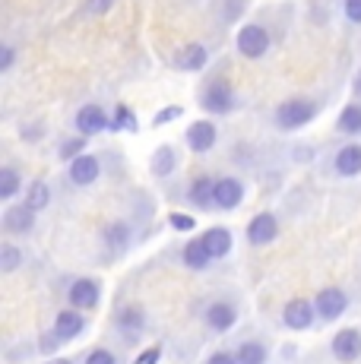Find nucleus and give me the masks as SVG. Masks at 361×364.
Returning <instances> with one entry per match:
<instances>
[{"mask_svg": "<svg viewBox=\"0 0 361 364\" xmlns=\"http://www.w3.org/2000/svg\"><path fill=\"white\" fill-rule=\"evenodd\" d=\"M95 298H99V285L89 282V279H76L70 285V301L76 307H92Z\"/></svg>", "mask_w": 361, "mask_h": 364, "instance_id": "11", "label": "nucleus"}, {"mask_svg": "<svg viewBox=\"0 0 361 364\" xmlns=\"http://www.w3.org/2000/svg\"><path fill=\"white\" fill-rule=\"evenodd\" d=\"M95 178H99V159L76 156L70 162V181H73V184H92Z\"/></svg>", "mask_w": 361, "mask_h": 364, "instance_id": "8", "label": "nucleus"}, {"mask_svg": "<svg viewBox=\"0 0 361 364\" xmlns=\"http://www.w3.org/2000/svg\"><path fill=\"white\" fill-rule=\"evenodd\" d=\"M317 311H320V317H326V320H336L339 314L345 311V295L339 289L320 291V298H317Z\"/></svg>", "mask_w": 361, "mask_h": 364, "instance_id": "10", "label": "nucleus"}, {"mask_svg": "<svg viewBox=\"0 0 361 364\" xmlns=\"http://www.w3.org/2000/svg\"><path fill=\"white\" fill-rule=\"evenodd\" d=\"M127 237H130V232H127V225H121V222H114V225L108 228L111 247H124V244H127Z\"/></svg>", "mask_w": 361, "mask_h": 364, "instance_id": "28", "label": "nucleus"}, {"mask_svg": "<svg viewBox=\"0 0 361 364\" xmlns=\"http://www.w3.org/2000/svg\"><path fill=\"white\" fill-rule=\"evenodd\" d=\"M111 127L114 130H136V124H134V111L130 108H117V114H114V121H111Z\"/></svg>", "mask_w": 361, "mask_h": 364, "instance_id": "27", "label": "nucleus"}, {"mask_svg": "<svg viewBox=\"0 0 361 364\" xmlns=\"http://www.w3.org/2000/svg\"><path fill=\"white\" fill-rule=\"evenodd\" d=\"M16 187H19V178H16V171H13V168H4V171H0V197H13V193H16Z\"/></svg>", "mask_w": 361, "mask_h": 364, "instance_id": "25", "label": "nucleus"}, {"mask_svg": "<svg viewBox=\"0 0 361 364\" xmlns=\"http://www.w3.org/2000/svg\"><path fill=\"white\" fill-rule=\"evenodd\" d=\"M333 355H336L339 361H355L361 355V336L355 330H343L333 339Z\"/></svg>", "mask_w": 361, "mask_h": 364, "instance_id": "6", "label": "nucleus"}, {"mask_svg": "<svg viewBox=\"0 0 361 364\" xmlns=\"http://www.w3.org/2000/svg\"><path fill=\"white\" fill-rule=\"evenodd\" d=\"M175 117H180V105H171V108L158 111V114H156V124H168V121H175Z\"/></svg>", "mask_w": 361, "mask_h": 364, "instance_id": "30", "label": "nucleus"}, {"mask_svg": "<svg viewBox=\"0 0 361 364\" xmlns=\"http://www.w3.org/2000/svg\"><path fill=\"white\" fill-rule=\"evenodd\" d=\"M19 266V250L13 244H4L0 247V272H13Z\"/></svg>", "mask_w": 361, "mask_h": 364, "instance_id": "24", "label": "nucleus"}, {"mask_svg": "<svg viewBox=\"0 0 361 364\" xmlns=\"http://www.w3.org/2000/svg\"><path fill=\"white\" fill-rule=\"evenodd\" d=\"M266 361V352H263L260 342H244L238 352V364H263Z\"/></svg>", "mask_w": 361, "mask_h": 364, "instance_id": "22", "label": "nucleus"}, {"mask_svg": "<svg viewBox=\"0 0 361 364\" xmlns=\"http://www.w3.org/2000/svg\"><path fill=\"white\" fill-rule=\"evenodd\" d=\"M82 330V317L80 314H73V311H64V314H58V323H54V333L60 336V339H76Z\"/></svg>", "mask_w": 361, "mask_h": 364, "instance_id": "16", "label": "nucleus"}, {"mask_svg": "<svg viewBox=\"0 0 361 364\" xmlns=\"http://www.w3.org/2000/svg\"><path fill=\"white\" fill-rule=\"evenodd\" d=\"M171 168H175V152H171L168 146H162V149L152 156V171H156V174H168Z\"/></svg>", "mask_w": 361, "mask_h": 364, "instance_id": "23", "label": "nucleus"}, {"mask_svg": "<svg viewBox=\"0 0 361 364\" xmlns=\"http://www.w3.org/2000/svg\"><path fill=\"white\" fill-rule=\"evenodd\" d=\"M26 206H32V209H45L48 206V187L41 184V181H36V184L29 187V200H26Z\"/></svg>", "mask_w": 361, "mask_h": 364, "instance_id": "26", "label": "nucleus"}, {"mask_svg": "<svg viewBox=\"0 0 361 364\" xmlns=\"http://www.w3.org/2000/svg\"><path fill=\"white\" fill-rule=\"evenodd\" d=\"M203 244L212 257H225L228 250H232V235H228L225 228H210V232L203 235Z\"/></svg>", "mask_w": 361, "mask_h": 364, "instance_id": "14", "label": "nucleus"}, {"mask_svg": "<svg viewBox=\"0 0 361 364\" xmlns=\"http://www.w3.org/2000/svg\"><path fill=\"white\" fill-rule=\"evenodd\" d=\"M76 127H80L82 136H92V133H102L108 127V114L99 108V105H86L76 114Z\"/></svg>", "mask_w": 361, "mask_h": 364, "instance_id": "4", "label": "nucleus"}, {"mask_svg": "<svg viewBox=\"0 0 361 364\" xmlns=\"http://www.w3.org/2000/svg\"><path fill=\"white\" fill-rule=\"evenodd\" d=\"M175 60H178L180 70H200V67L206 64V48L203 45H184L178 51Z\"/></svg>", "mask_w": 361, "mask_h": 364, "instance_id": "15", "label": "nucleus"}, {"mask_svg": "<svg viewBox=\"0 0 361 364\" xmlns=\"http://www.w3.org/2000/svg\"><path fill=\"white\" fill-rule=\"evenodd\" d=\"M343 133H358L361 130V105H349V108L339 114V124H336Z\"/></svg>", "mask_w": 361, "mask_h": 364, "instance_id": "21", "label": "nucleus"}, {"mask_svg": "<svg viewBox=\"0 0 361 364\" xmlns=\"http://www.w3.org/2000/svg\"><path fill=\"white\" fill-rule=\"evenodd\" d=\"M269 48V35L263 26H244V29L238 32V51L244 54V58H263Z\"/></svg>", "mask_w": 361, "mask_h": 364, "instance_id": "2", "label": "nucleus"}, {"mask_svg": "<svg viewBox=\"0 0 361 364\" xmlns=\"http://www.w3.org/2000/svg\"><path fill=\"white\" fill-rule=\"evenodd\" d=\"M352 92H355V95H358V99H361V73L355 76V82H352Z\"/></svg>", "mask_w": 361, "mask_h": 364, "instance_id": "39", "label": "nucleus"}, {"mask_svg": "<svg viewBox=\"0 0 361 364\" xmlns=\"http://www.w3.org/2000/svg\"><path fill=\"white\" fill-rule=\"evenodd\" d=\"M158 358H162V348H149V352H143L136 358V364H158Z\"/></svg>", "mask_w": 361, "mask_h": 364, "instance_id": "35", "label": "nucleus"}, {"mask_svg": "<svg viewBox=\"0 0 361 364\" xmlns=\"http://www.w3.org/2000/svg\"><path fill=\"white\" fill-rule=\"evenodd\" d=\"M336 171L339 174H358L361 171V146H343L336 156Z\"/></svg>", "mask_w": 361, "mask_h": 364, "instance_id": "13", "label": "nucleus"}, {"mask_svg": "<svg viewBox=\"0 0 361 364\" xmlns=\"http://www.w3.org/2000/svg\"><path fill=\"white\" fill-rule=\"evenodd\" d=\"M206 323L212 326V330H228V326L235 323V311L228 304H212L210 311H206Z\"/></svg>", "mask_w": 361, "mask_h": 364, "instance_id": "18", "label": "nucleus"}, {"mask_svg": "<svg viewBox=\"0 0 361 364\" xmlns=\"http://www.w3.org/2000/svg\"><path fill=\"white\" fill-rule=\"evenodd\" d=\"M286 323L291 326V330H304V326L311 323V304L301 298L289 301L286 304Z\"/></svg>", "mask_w": 361, "mask_h": 364, "instance_id": "12", "label": "nucleus"}, {"mask_svg": "<svg viewBox=\"0 0 361 364\" xmlns=\"http://www.w3.org/2000/svg\"><path fill=\"white\" fill-rule=\"evenodd\" d=\"M187 143H190V149H197V152L212 149V143H216V127H212L210 121H197L190 130H187Z\"/></svg>", "mask_w": 361, "mask_h": 364, "instance_id": "9", "label": "nucleus"}, {"mask_svg": "<svg viewBox=\"0 0 361 364\" xmlns=\"http://www.w3.org/2000/svg\"><path fill=\"white\" fill-rule=\"evenodd\" d=\"M171 225L180 228V232H190V228H193V219H190V215H184V213H175V215H171Z\"/></svg>", "mask_w": 361, "mask_h": 364, "instance_id": "32", "label": "nucleus"}, {"mask_svg": "<svg viewBox=\"0 0 361 364\" xmlns=\"http://www.w3.org/2000/svg\"><path fill=\"white\" fill-rule=\"evenodd\" d=\"M10 67H13V48L4 45L0 48V70H10Z\"/></svg>", "mask_w": 361, "mask_h": 364, "instance_id": "36", "label": "nucleus"}, {"mask_svg": "<svg viewBox=\"0 0 361 364\" xmlns=\"http://www.w3.org/2000/svg\"><path fill=\"white\" fill-rule=\"evenodd\" d=\"M314 102H304V99H289L282 102L279 108H276V121H279V127L286 130H295L301 127V124H308L311 117H314Z\"/></svg>", "mask_w": 361, "mask_h": 364, "instance_id": "1", "label": "nucleus"}, {"mask_svg": "<svg viewBox=\"0 0 361 364\" xmlns=\"http://www.w3.org/2000/svg\"><path fill=\"white\" fill-rule=\"evenodd\" d=\"M203 108L212 111V114H225L228 108H232V89H228V82H210L203 92Z\"/></svg>", "mask_w": 361, "mask_h": 364, "instance_id": "3", "label": "nucleus"}, {"mask_svg": "<svg viewBox=\"0 0 361 364\" xmlns=\"http://www.w3.org/2000/svg\"><path fill=\"white\" fill-rule=\"evenodd\" d=\"M51 364H70V361H64V358H60V361H51Z\"/></svg>", "mask_w": 361, "mask_h": 364, "instance_id": "40", "label": "nucleus"}, {"mask_svg": "<svg viewBox=\"0 0 361 364\" xmlns=\"http://www.w3.org/2000/svg\"><path fill=\"white\" fill-rule=\"evenodd\" d=\"M212 197H216V181H210V178H197V181H193L190 200L197 203V206H206Z\"/></svg>", "mask_w": 361, "mask_h": 364, "instance_id": "20", "label": "nucleus"}, {"mask_svg": "<svg viewBox=\"0 0 361 364\" xmlns=\"http://www.w3.org/2000/svg\"><path fill=\"white\" fill-rule=\"evenodd\" d=\"M82 146H86V139H67V143H64V149H60V156H64V159H70V162H73V159L82 152Z\"/></svg>", "mask_w": 361, "mask_h": 364, "instance_id": "29", "label": "nucleus"}, {"mask_svg": "<svg viewBox=\"0 0 361 364\" xmlns=\"http://www.w3.org/2000/svg\"><path fill=\"white\" fill-rule=\"evenodd\" d=\"M345 16L352 23H361V0H345Z\"/></svg>", "mask_w": 361, "mask_h": 364, "instance_id": "33", "label": "nucleus"}, {"mask_svg": "<svg viewBox=\"0 0 361 364\" xmlns=\"http://www.w3.org/2000/svg\"><path fill=\"white\" fill-rule=\"evenodd\" d=\"M276 232H279V222H276L269 213H263V215H257V219L251 222L247 237H251V244H269L276 237Z\"/></svg>", "mask_w": 361, "mask_h": 364, "instance_id": "7", "label": "nucleus"}, {"mask_svg": "<svg viewBox=\"0 0 361 364\" xmlns=\"http://www.w3.org/2000/svg\"><path fill=\"white\" fill-rule=\"evenodd\" d=\"M32 213H36V209L32 206H19V209H10V213H6V228H10V232H29L32 228Z\"/></svg>", "mask_w": 361, "mask_h": 364, "instance_id": "19", "label": "nucleus"}, {"mask_svg": "<svg viewBox=\"0 0 361 364\" xmlns=\"http://www.w3.org/2000/svg\"><path fill=\"white\" fill-rule=\"evenodd\" d=\"M108 6H111V0H89L86 10H89V13H105Z\"/></svg>", "mask_w": 361, "mask_h": 364, "instance_id": "37", "label": "nucleus"}, {"mask_svg": "<svg viewBox=\"0 0 361 364\" xmlns=\"http://www.w3.org/2000/svg\"><path fill=\"white\" fill-rule=\"evenodd\" d=\"M210 250H206V244H203V237H200V241H190L184 247V263L190 266V269H203L206 263H210Z\"/></svg>", "mask_w": 361, "mask_h": 364, "instance_id": "17", "label": "nucleus"}, {"mask_svg": "<svg viewBox=\"0 0 361 364\" xmlns=\"http://www.w3.org/2000/svg\"><path fill=\"white\" fill-rule=\"evenodd\" d=\"M241 197H244V187H241V181L235 178H222L216 181V197H212V203L222 209H235L241 203Z\"/></svg>", "mask_w": 361, "mask_h": 364, "instance_id": "5", "label": "nucleus"}, {"mask_svg": "<svg viewBox=\"0 0 361 364\" xmlns=\"http://www.w3.org/2000/svg\"><path fill=\"white\" fill-rule=\"evenodd\" d=\"M124 326H130V330H140V311H136V307L124 311Z\"/></svg>", "mask_w": 361, "mask_h": 364, "instance_id": "34", "label": "nucleus"}, {"mask_svg": "<svg viewBox=\"0 0 361 364\" xmlns=\"http://www.w3.org/2000/svg\"><path fill=\"white\" fill-rule=\"evenodd\" d=\"M86 364H114V355L105 352V348H99V352H92V355H89Z\"/></svg>", "mask_w": 361, "mask_h": 364, "instance_id": "31", "label": "nucleus"}, {"mask_svg": "<svg viewBox=\"0 0 361 364\" xmlns=\"http://www.w3.org/2000/svg\"><path fill=\"white\" fill-rule=\"evenodd\" d=\"M206 364H235V358H232V355H225V352H219V355H212Z\"/></svg>", "mask_w": 361, "mask_h": 364, "instance_id": "38", "label": "nucleus"}]
</instances>
